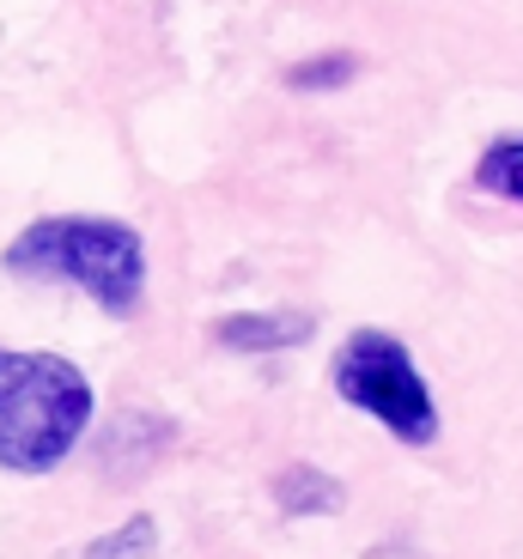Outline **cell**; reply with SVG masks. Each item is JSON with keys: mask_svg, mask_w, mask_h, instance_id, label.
I'll use <instances>...</instances> for the list:
<instances>
[{"mask_svg": "<svg viewBox=\"0 0 523 559\" xmlns=\"http://www.w3.org/2000/svg\"><path fill=\"white\" fill-rule=\"evenodd\" d=\"M274 499H281L286 518H317V511H335L341 504V487L323 468H311V462H293L286 475H274Z\"/></svg>", "mask_w": 523, "mask_h": 559, "instance_id": "5", "label": "cell"}, {"mask_svg": "<svg viewBox=\"0 0 523 559\" xmlns=\"http://www.w3.org/2000/svg\"><path fill=\"white\" fill-rule=\"evenodd\" d=\"M475 182H482L487 195H506L523 207V140H499L487 146L482 165H475Z\"/></svg>", "mask_w": 523, "mask_h": 559, "instance_id": "6", "label": "cell"}, {"mask_svg": "<svg viewBox=\"0 0 523 559\" xmlns=\"http://www.w3.org/2000/svg\"><path fill=\"white\" fill-rule=\"evenodd\" d=\"M213 335H219V347L269 353V347H293V341L311 335V317H226Z\"/></svg>", "mask_w": 523, "mask_h": 559, "instance_id": "4", "label": "cell"}, {"mask_svg": "<svg viewBox=\"0 0 523 559\" xmlns=\"http://www.w3.org/2000/svg\"><path fill=\"white\" fill-rule=\"evenodd\" d=\"M0 267L19 280H56L80 286L85 298L110 317H134L146 293V243L122 219H92V213H56L31 219L7 250Z\"/></svg>", "mask_w": 523, "mask_h": 559, "instance_id": "1", "label": "cell"}, {"mask_svg": "<svg viewBox=\"0 0 523 559\" xmlns=\"http://www.w3.org/2000/svg\"><path fill=\"white\" fill-rule=\"evenodd\" d=\"M153 542H158L153 518H128L116 535H104V542L85 547V559H146V554H153Z\"/></svg>", "mask_w": 523, "mask_h": 559, "instance_id": "7", "label": "cell"}, {"mask_svg": "<svg viewBox=\"0 0 523 559\" xmlns=\"http://www.w3.org/2000/svg\"><path fill=\"white\" fill-rule=\"evenodd\" d=\"M329 383H335L341 402L359 407L366 419H378L383 432H396L402 444L420 450L439 438V402L426 390L420 365H414V353L396 335H383V329L347 335V347L329 365Z\"/></svg>", "mask_w": 523, "mask_h": 559, "instance_id": "3", "label": "cell"}, {"mask_svg": "<svg viewBox=\"0 0 523 559\" xmlns=\"http://www.w3.org/2000/svg\"><path fill=\"white\" fill-rule=\"evenodd\" d=\"M92 383L61 353L0 347V468L7 475H49L73 456L92 426Z\"/></svg>", "mask_w": 523, "mask_h": 559, "instance_id": "2", "label": "cell"}]
</instances>
